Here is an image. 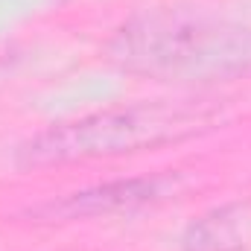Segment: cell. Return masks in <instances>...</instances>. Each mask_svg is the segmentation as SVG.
<instances>
[{
  "label": "cell",
  "mask_w": 251,
  "mask_h": 251,
  "mask_svg": "<svg viewBox=\"0 0 251 251\" xmlns=\"http://www.w3.org/2000/svg\"><path fill=\"white\" fill-rule=\"evenodd\" d=\"M210 117L213 114L199 105H167V102L111 108L44 128L18 149V164L44 167V164H67L82 158L134 152L143 146H158L193 134L199 126L210 123Z\"/></svg>",
  "instance_id": "6da1fadb"
},
{
  "label": "cell",
  "mask_w": 251,
  "mask_h": 251,
  "mask_svg": "<svg viewBox=\"0 0 251 251\" xmlns=\"http://www.w3.org/2000/svg\"><path fill=\"white\" fill-rule=\"evenodd\" d=\"M111 50L126 67L158 76L222 73L251 59L249 32L181 12H158L131 21L117 32Z\"/></svg>",
  "instance_id": "7a4b0ae2"
},
{
  "label": "cell",
  "mask_w": 251,
  "mask_h": 251,
  "mask_svg": "<svg viewBox=\"0 0 251 251\" xmlns=\"http://www.w3.org/2000/svg\"><path fill=\"white\" fill-rule=\"evenodd\" d=\"M173 187L170 178H128V181H114V184H102V187H91L82 193H73L62 201H53L44 207V213L56 222L64 219H88V216H108V213H120L131 210L149 201H158L167 196V190Z\"/></svg>",
  "instance_id": "3957f363"
},
{
  "label": "cell",
  "mask_w": 251,
  "mask_h": 251,
  "mask_svg": "<svg viewBox=\"0 0 251 251\" xmlns=\"http://www.w3.org/2000/svg\"><path fill=\"white\" fill-rule=\"evenodd\" d=\"M251 240V204L213 210L193 222L184 234V251H240Z\"/></svg>",
  "instance_id": "277c9868"
}]
</instances>
